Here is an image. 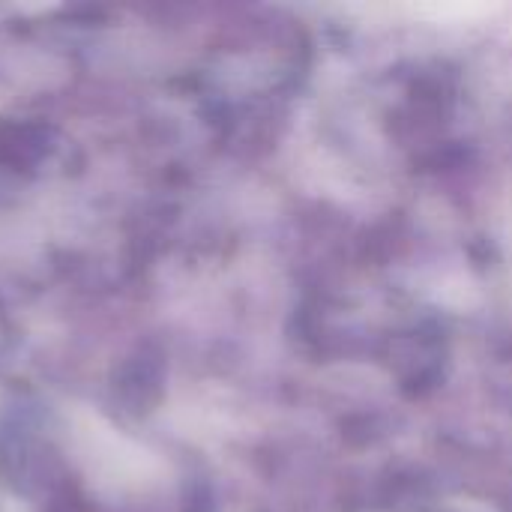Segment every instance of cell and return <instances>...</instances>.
Segmentation results:
<instances>
[{
    "label": "cell",
    "mask_w": 512,
    "mask_h": 512,
    "mask_svg": "<svg viewBox=\"0 0 512 512\" xmlns=\"http://www.w3.org/2000/svg\"><path fill=\"white\" fill-rule=\"evenodd\" d=\"M15 189H18V177L0 168V201H3L6 195H12Z\"/></svg>",
    "instance_id": "cell-5"
},
{
    "label": "cell",
    "mask_w": 512,
    "mask_h": 512,
    "mask_svg": "<svg viewBox=\"0 0 512 512\" xmlns=\"http://www.w3.org/2000/svg\"><path fill=\"white\" fill-rule=\"evenodd\" d=\"M0 480L21 495L48 498L69 483L60 453L39 432L30 408L15 405L0 414Z\"/></svg>",
    "instance_id": "cell-1"
},
{
    "label": "cell",
    "mask_w": 512,
    "mask_h": 512,
    "mask_svg": "<svg viewBox=\"0 0 512 512\" xmlns=\"http://www.w3.org/2000/svg\"><path fill=\"white\" fill-rule=\"evenodd\" d=\"M57 132L48 123H33V120H18L0 126V168L9 174H21L36 168L48 153L54 150Z\"/></svg>",
    "instance_id": "cell-3"
},
{
    "label": "cell",
    "mask_w": 512,
    "mask_h": 512,
    "mask_svg": "<svg viewBox=\"0 0 512 512\" xmlns=\"http://www.w3.org/2000/svg\"><path fill=\"white\" fill-rule=\"evenodd\" d=\"M42 512H90L87 510V501L81 498V492L75 486H60L57 492H51L45 501H42Z\"/></svg>",
    "instance_id": "cell-4"
},
{
    "label": "cell",
    "mask_w": 512,
    "mask_h": 512,
    "mask_svg": "<svg viewBox=\"0 0 512 512\" xmlns=\"http://www.w3.org/2000/svg\"><path fill=\"white\" fill-rule=\"evenodd\" d=\"M159 393V357L150 348H135L120 360L111 378V399L114 405L129 414H147Z\"/></svg>",
    "instance_id": "cell-2"
}]
</instances>
